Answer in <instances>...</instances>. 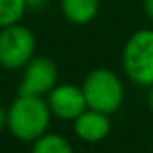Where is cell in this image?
Here are the masks:
<instances>
[{
  "instance_id": "obj_1",
  "label": "cell",
  "mask_w": 153,
  "mask_h": 153,
  "mask_svg": "<svg viewBox=\"0 0 153 153\" xmlns=\"http://www.w3.org/2000/svg\"><path fill=\"white\" fill-rule=\"evenodd\" d=\"M52 112L47 99L38 96H20L7 108V130L22 142H34L47 133Z\"/></svg>"
},
{
  "instance_id": "obj_2",
  "label": "cell",
  "mask_w": 153,
  "mask_h": 153,
  "mask_svg": "<svg viewBox=\"0 0 153 153\" xmlns=\"http://www.w3.org/2000/svg\"><path fill=\"white\" fill-rule=\"evenodd\" d=\"M88 108L114 114L121 108L124 101V87L119 76L110 68H94L87 74L81 85Z\"/></svg>"
},
{
  "instance_id": "obj_3",
  "label": "cell",
  "mask_w": 153,
  "mask_h": 153,
  "mask_svg": "<svg viewBox=\"0 0 153 153\" xmlns=\"http://www.w3.org/2000/svg\"><path fill=\"white\" fill-rule=\"evenodd\" d=\"M123 68L135 85L153 87V29H140L126 40Z\"/></svg>"
},
{
  "instance_id": "obj_4",
  "label": "cell",
  "mask_w": 153,
  "mask_h": 153,
  "mask_svg": "<svg viewBox=\"0 0 153 153\" xmlns=\"http://www.w3.org/2000/svg\"><path fill=\"white\" fill-rule=\"evenodd\" d=\"M36 51V38L31 29L15 24L0 31V67L7 70L24 68Z\"/></svg>"
},
{
  "instance_id": "obj_5",
  "label": "cell",
  "mask_w": 153,
  "mask_h": 153,
  "mask_svg": "<svg viewBox=\"0 0 153 153\" xmlns=\"http://www.w3.org/2000/svg\"><path fill=\"white\" fill-rule=\"evenodd\" d=\"M58 85V67L47 56H34L25 67L18 85L20 96H47Z\"/></svg>"
},
{
  "instance_id": "obj_6",
  "label": "cell",
  "mask_w": 153,
  "mask_h": 153,
  "mask_svg": "<svg viewBox=\"0 0 153 153\" xmlns=\"http://www.w3.org/2000/svg\"><path fill=\"white\" fill-rule=\"evenodd\" d=\"M47 103L52 115L61 121H74L88 108L83 88L72 83L56 85L47 94Z\"/></svg>"
},
{
  "instance_id": "obj_7",
  "label": "cell",
  "mask_w": 153,
  "mask_h": 153,
  "mask_svg": "<svg viewBox=\"0 0 153 153\" xmlns=\"http://www.w3.org/2000/svg\"><path fill=\"white\" fill-rule=\"evenodd\" d=\"M74 133L83 142H99L108 137L112 130V123L108 114L87 108L78 119H74Z\"/></svg>"
},
{
  "instance_id": "obj_8",
  "label": "cell",
  "mask_w": 153,
  "mask_h": 153,
  "mask_svg": "<svg viewBox=\"0 0 153 153\" xmlns=\"http://www.w3.org/2000/svg\"><path fill=\"white\" fill-rule=\"evenodd\" d=\"M63 16L74 25H87L99 13V0H59Z\"/></svg>"
},
{
  "instance_id": "obj_9",
  "label": "cell",
  "mask_w": 153,
  "mask_h": 153,
  "mask_svg": "<svg viewBox=\"0 0 153 153\" xmlns=\"http://www.w3.org/2000/svg\"><path fill=\"white\" fill-rule=\"evenodd\" d=\"M31 153H76V151L67 137L47 131L33 142Z\"/></svg>"
},
{
  "instance_id": "obj_10",
  "label": "cell",
  "mask_w": 153,
  "mask_h": 153,
  "mask_svg": "<svg viewBox=\"0 0 153 153\" xmlns=\"http://www.w3.org/2000/svg\"><path fill=\"white\" fill-rule=\"evenodd\" d=\"M27 11L25 0H0V27L20 24Z\"/></svg>"
},
{
  "instance_id": "obj_11",
  "label": "cell",
  "mask_w": 153,
  "mask_h": 153,
  "mask_svg": "<svg viewBox=\"0 0 153 153\" xmlns=\"http://www.w3.org/2000/svg\"><path fill=\"white\" fill-rule=\"evenodd\" d=\"M25 4H27V11H42L49 4V0H25Z\"/></svg>"
},
{
  "instance_id": "obj_12",
  "label": "cell",
  "mask_w": 153,
  "mask_h": 153,
  "mask_svg": "<svg viewBox=\"0 0 153 153\" xmlns=\"http://www.w3.org/2000/svg\"><path fill=\"white\" fill-rule=\"evenodd\" d=\"M4 128H7V110H4V106L0 105V131Z\"/></svg>"
},
{
  "instance_id": "obj_13",
  "label": "cell",
  "mask_w": 153,
  "mask_h": 153,
  "mask_svg": "<svg viewBox=\"0 0 153 153\" xmlns=\"http://www.w3.org/2000/svg\"><path fill=\"white\" fill-rule=\"evenodd\" d=\"M144 13L149 20H153V0H144Z\"/></svg>"
},
{
  "instance_id": "obj_14",
  "label": "cell",
  "mask_w": 153,
  "mask_h": 153,
  "mask_svg": "<svg viewBox=\"0 0 153 153\" xmlns=\"http://www.w3.org/2000/svg\"><path fill=\"white\" fill-rule=\"evenodd\" d=\"M148 106L153 112V87H149V92H148Z\"/></svg>"
}]
</instances>
